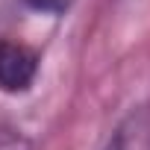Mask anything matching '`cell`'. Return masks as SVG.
Listing matches in <instances>:
<instances>
[{
    "label": "cell",
    "instance_id": "4",
    "mask_svg": "<svg viewBox=\"0 0 150 150\" xmlns=\"http://www.w3.org/2000/svg\"><path fill=\"white\" fill-rule=\"evenodd\" d=\"M0 150H30L24 135H0Z\"/></svg>",
    "mask_w": 150,
    "mask_h": 150
},
{
    "label": "cell",
    "instance_id": "3",
    "mask_svg": "<svg viewBox=\"0 0 150 150\" xmlns=\"http://www.w3.org/2000/svg\"><path fill=\"white\" fill-rule=\"evenodd\" d=\"M24 6L41 15H65L74 6V0H24Z\"/></svg>",
    "mask_w": 150,
    "mask_h": 150
},
{
    "label": "cell",
    "instance_id": "2",
    "mask_svg": "<svg viewBox=\"0 0 150 150\" xmlns=\"http://www.w3.org/2000/svg\"><path fill=\"white\" fill-rule=\"evenodd\" d=\"M109 150H150V121H147V115H132L115 132Z\"/></svg>",
    "mask_w": 150,
    "mask_h": 150
},
{
    "label": "cell",
    "instance_id": "1",
    "mask_svg": "<svg viewBox=\"0 0 150 150\" xmlns=\"http://www.w3.org/2000/svg\"><path fill=\"white\" fill-rule=\"evenodd\" d=\"M38 77V56L21 41H0V91L24 94Z\"/></svg>",
    "mask_w": 150,
    "mask_h": 150
}]
</instances>
